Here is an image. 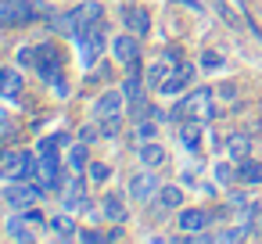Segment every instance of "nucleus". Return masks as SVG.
Instances as JSON below:
<instances>
[{
	"label": "nucleus",
	"mask_w": 262,
	"mask_h": 244,
	"mask_svg": "<svg viewBox=\"0 0 262 244\" xmlns=\"http://www.w3.org/2000/svg\"><path fill=\"white\" fill-rule=\"evenodd\" d=\"M258 226H262V223H258ZM258 237H262V230H258Z\"/></svg>",
	"instance_id": "4c0bfd02"
},
{
	"label": "nucleus",
	"mask_w": 262,
	"mask_h": 244,
	"mask_svg": "<svg viewBox=\"0 0 262 244\" xmlns=\"http://www.w3.org/2000/svg\"><path fill=\"white\" fill-rule=\"evenodd\" d=\"M248 201H251V197H248L244 190H233V194H230V205H233V208H244Z\"/></svg>",
	"instance_id": "c9c22d12"
},
{
	"label": "nucleus",
	"mask_w": 262,
	"mask_h": 244,
	"mask_svg": "<svg viewBox=\"0 0 262 244\" xmlns=\"http://www.w3.org/2000/svg\"><path fill=\"white\" fill-rule=\"evenodd\" d=\"M22 86H26V79H22V69L18 65L0 69V97H4V101H18L22 97Z\"/></svg>",
	"instance_id": "9d476101"
},
{
	"label": "nucleus",
	"mask_w": 262,
	"mask_h": 244,
	"mask_svg": "<svg viewBox=\"0 0 262 244\" xmlns=\"http://www.w3.org/2000/svg\"><path fill=\"white\" fill-rule=\"evenodd\" d=\"M76 51H79V69H97L101 54H104V33H101V22L94 29H86L79 40H76Z\"/></svg>",
	"instance_id": "39448f33"
},
{
	"label": "nucleus",
	"mask_w": 262,
	"mask_h": 244,
	"mask_svg": "<svg viewBox=\"0 0 262 244\" xmlns=\"http://www.w3.org/2000/svg\"><path fill=\"white\" fill-rule=\"evenodd\" d=\"M58 194H61V201H65L69 212H72V208H83V183H79V172H72V176L58 187Z\"/></svg>",
	"instance_id": "2eb2a0df"
},
{
	"label": "nucleus",
	"mask_w": 262,
	"mask_h": 244,
	"mask_svg": "<svg viewBox=\"0 0 262 244\" xmlns=\"http://www.w3.org/2000/svg\"><path fill=\"white\" fill-rule=\"evenodd\" d=\"M155 194H158V176H155L147 165L129 176V197H133V201H151Z\"/></svg>",
	"instance_id": "0eeeda50"
},
{
	"label": "nucleus",
	"mask_w": 262,
	"mask_h": 244,
	"mask_svg": "<svg viewBox=\"0 0 262 244\" xmlns=\"http://www.w3.org/2000/svg\"><path fill=\"white\" fill-rule=\"evenodd\" d=\"M0 162H4V169H8V176L15 180V172H18V165H22V151H0Z\"/></svg>",
	"instance_id": "a878e982"
},
{
	"label": "nucleus",
	"mask_w": 262,
	"mask_h": 244,
	"mask_svg": "<svg viewBox=\"0 0 262 244\" xmlns=\"http://www.w3.org/2000/svg\"><path fill=\"white\" fill-rule=\"evenodd\" d=\"M201 69H205V72H219V69H223V54L205 51V54H201Z\"/></svg>",
	"instance_id": "7c9ffc66"
},
{
	"label": "nucleus",
	"mask_w": 262,
	"mask_h": 244,
	"mask_svg": "<svg viewBox=\"0 0 262 244\" xmlns=\"http://www.w3.org/2000/svg\"><path fill=\"white\" fill-rule=\"evenodd\" d=\"M36 22V4L29 0H0V29H22Z\"/></svg>",
	"instance_id": "20e7f679"
},
{
	"label": "nucleus",
	"mask_w": 262,
	"mask_h": 244,
	"mask_svg": "<svg viewBox=\"0 0 262 244\" xmlns=\"http://www.w3.org/2000/svg\"><path fill=\"white\" fill-rule=\"evenodd\" d=\"M215 180L226 187V183H233L237 180V165L233 162H215Z\"/></svg>",
	"instance_id": "bb28decb"
},
{
	"label": "nucleus",
	"mask_w": 262,
	"mask_h": 244,
	"mask_svg": "<svg viewBox=\"0 0 262 244\" xmlns=\"http://www.w3.org/2000/svg\"><path fill=\"white\" fill-rule=\"evenodd\" d=\"M79 240H86V244H101V240H108V233H101V230H83Z\"/></svg>",
	"instance_id": "72a5a7b5"
},
{
	"label": "nucleus",
	"mask_w": 262,
	"mask_h": 244,
	"mask_svg": "<svg viewBox=\"0 0 262 244\" xmlns=\"http://www.w3.org/2000/svg\"><path fill=\"white\" fill-rule=\"evenodd\" d=\"M133 133H137L140 140H155V133H158V126H155L151 119H137V126H133Z\"/></svg>",
	"instance_id": "c756f323"
},
{
	"label": "nucleus",
	"mask_w": 262,
	"mask_h": 244,
	"mask_svg": "<svg viewBox=\"0 0 262 244\" xmlns=\"http://www.w3.org/2000/svg\"><path fill=\"white\" fill-rule=\"evenodd\" d=\"M47 226H51V233L61 237V240H72V237H76V219H72L69 212H54V215L47 219Z\"/></svg>",
	"instance_id": "6ab92c4d"
},
{
	"label": "nucleus",
	"mask_w": 262,
	"mask_h": 244,
	"mask_svg": "<svg viewBox=\"0 0 262 244\" xmlns=\"http://www.w3.org/2000/svg\"><path fill=\"white\" fill-rule=\"evenodd\" d=\"M122 104H126V94L122 90H104L94 104V115L97 119H108V115H122Z\"/></svg>",
	"instance_id": "f8f14e48"
},
{
	"label": "nucleus",
	"mask_w": 262,
	"mask_h": 244,
	"mask_svg": "<svg viewBox=\"0 0 262 244\" xmlns=\"http://www.w3.org/2000/svg\"><path fill=\"white\" fill-rule=\"evenodd\" d=\"M65 162H69V172H83V169L90 165V158H86V144H83V140L72 144L69 154H65Z\"/></svg>",
	"instance_id": "5701e85b"
},
{
	"label": "nucleus",
	"mask_w": 262,
	"mask_h": 244,
	"mask_svg": "<svg viewBox=\"0 0 262 244\" xmlns=\"http://www.w3.org/2000/svg\"><path fill=\"white\" fill-rule=\"evenodd\" d=\"M208 223H212V212H205V208H180V215H176V226L183 233H201V230H208Z\"/></svg>",
	"instance_id": "9b49d317"
},
{
	"label": "nucleus",
	"mask_w": 262,
	"mask_h": 244,
	"mask_svg": "<svg viewBox=\"0 0 262 244\" xmlns=\"http://www.w3.org/2000/svg\"><path fill=\"white\" fill-rule=\"evenodd\" d=\"M101 22V4L97 0H83V4H76V8H69V11H61V15H54L51 18V29L58 33V36H69L72 43L86 33V29H94Z\"/></svg>",
	"instance_id": "f257e3e1"
},
{
	"label": "nucleus",
	"mask_w": 262,
	"mask_h": 244,
	"mask_svg": "<svg viewBox=\"0 0 262 244\" xmlns=\"http://www.w3.org/2000/svg\"><path fill=\"white\" fill-rule=\"evenodd\" d=\"M158 212H172V208H180L183 205V190L180 187H158Z\"/></svg>",
	"instance_id": "4be33fe9"
},
{
	"label": "nucleus",
	"mask_w": 262,
	"mask_h": 244,
	"mask_svg": "<svg viewBox=\"0 0 262 244\" xmlns=\"http://www.w3.org/2000/svg\"><path fill=\"white\" fill-rule=\"evenodd\" d=\"M47 190H58L61 183H65V176H61V158H58V151H47V154H40V176H36Z\"/></svg>",
	"instance_id": "1a4fd4ad"
},
{
	"label": "nucleus",
	"mask_w": 262,
	"mask_h": 244,
	"mask_svg": "<svg viewBox=\"0 0 262 244\" xmlns=\"http://www.w3.org/2000/svg\"><path fill=\"white\" fill-rule=\"evenodd\" d=\"M4 176H8V169H4V162H0V180H4Z\"/></svg>",
	"instance_id": "e433bc0d"
},
{
	"label": "nucleus",
	"mask_w": 262,
	"mask_h": 244,
	"mask_svg": "<svg viewBox=\"0 0 262 244\" xmlns=\"http://www.w3.org/2000/svg\"><path fill=\"white\" fill-rule=\"evenodd\" d=\"M101 215H104L108 223H126V219H129V208H126L122 194H104V197H101Z\"/></svg>",
	"instance_id": "4468645a"
},
{
	"label": "nucleus",
	"mask_w": 262,
	"mask_h": 244,
	"mask_svg": "<svg viewBox=\"0 0 262 244\" xmlns=\"http://www.w3.org/2000/svg\"><path fill=\"white\" fill-rule=\"evenodd\" d=\"M86 169H90V180H94V183H104V180L112 176V169H108V162H90Z\"/></svg>",
	"instance_id": "2f4dec72"
},
{
	"label": "nucleus",
	"mask_w": 262,
	"mask_h": 244,
	"mask_svg": "<svg viewBox=\"0 0 262 244\" xmlns=\"http://www.w3.org/2000/svg\"><path fill=\"white\" fill-rule=\"evenodd\" d=\"M22 215H26V219H29V226H47V219H43V215H40V212H36V208H26V212H22Z\"/></svg>",
	"instance_id": "f704fd0d"
},
{
	"label": "nucleus",
	"mask_w": 262,
	"mask_h": 244,
	"mask_svg": "<svg viewBox=\"0 0 262 244\" xmlns=\"http://www.w3.org/2000/svg\"><path fill=\"white\" fill-rule=\"evenodd\" d=\"M169 72H172V65H169L165 58H158V61H155V65H151L147 72H144V83H147L151 90H158V86H162V83L169 79Z\"/></svg>",
	"instance_id": "412c9836"
},
{
	"label": "nucleus",
	"mask_w": 262,
	"mask_h": 244,
	"mask_svg": "<svg viewBox=\"0 0 262 244\" xmlns=\"http://www.w3.org/2000/svg\"><path fill=\"white\" fill-rule=\"evenodd\" d=\"M137 158H140V165L158 169V165H165V147H162V144H155V140H144V144H140V151H137Z\"/></svg>",
	"instance_id": "a211bd4d"
},
{
	"label": "nucleus",
	"mask_w": 262,
	"mask_h": 244,
	"mask_svg": "<svg viewBox=\"0 0 262 244\" xmlns=\"http://www.w3.org/2000/svg\"><path fill=\"white\" fill-rule=\"evenodd\" d=\"M112 54H115V61L119 65H133V61H140V36H133V33H122V36H115L112 40Z\"/></svg>",
	"instance_id": "6e6552de"
},
{
	"label": "nucleus",
	"mask_w": 262,
	"mask_h": 244,
	"mask_svg": "<svg viewBox=\"0 0 262 244\" xmlns=\"http://www.w3.org/2000/svg\"><path fill=\"white\" fill-rule=\"evenodd\" d=\"M47 194V187L40 183V180H11L8 187H4V205L8 208H15V212H26V208H33L40 197Z\"/></svg>",
	"instance_id": "7ed1b4c3"
},
{
	"label": "nucleus",
	"mask_w": 262,
	"mask_h": 244,
	"mask_svg": "<svg viewBox=\"0 0 262 244\" xmlns=\"http://www.w3.org/2000/svg\"><path fill=\"white\" fill-rule=\"evenodd\" d=\"M15 61H18V69H36V47H18Z\"/></svg>",
	"instance_id": "c85d7f7f"
},
{
	"label": "nucleus",
	"mask_w": 262,
	"mask_h": 244,
	"mask_svg": "<svg viewBox=\"0 0 262 244\" xmlns=\"http://www.w3.org/2000/svg\"><path fill=\"white\" fill-rule=\"evenodd\" d=\"M122 94H126V101H140L144 97V76L140 72H129V79L122 83Z\"/></svg>",
	"instance_id": "393cba45"
},
{
	"label": "nucleus",
	"mask_w": 262,
	"mask_h": 244,
	"mask_svg": "<svg viewBox=\"0 0 262 244\" xmlns=\"http://www.w3.org/2000/svg\"><path fill=\"white\" fill-rule=\"evenodd\" d=\"M226 151H230L233 162L248 158V154H251V137H248V133H230V137H226Z\"/></svg>",
	"instance_id": "aec40b11"
},
{
	"label": "nucleus",
	"mask_w": 262,
	"mask_h": 244,
	"mask_svg": "<svg viewBox=\"0 0 262 244\" xmlns=\"http://www.w3.org/2000/svg\"><path fill=\"white\" fill-rule=\"evenodd\" d=\"M122 22H126V33H133V36H147L151 33V15L144 11V8H126L122 11Z\"/></svg>",
	"instance_id": "ddd939ff"
},
{
	"label": "nucleus",
	"mask_w": 262,
	"mask_h": 244,
	"mask_svg": "<svg viewBox=\"0 0 262 244\" xmlns=\"http://www.w3.org/2000/svg\"><path fill=\"white\" fill-rule=\"evenodd\" d=\"M119 129H122V119H119V115H108V119H101V137H104V140L119 137Z\"/></svg>",
	"instance_id": "cd10ccee"
},
{
	"label": "nucleus",
	"mask_w": 262,
	"mask_h": 244,
	"mask_svg": "<svg viewBox=\"0 0 262 244\" xmlns=\"http://www.w3.org/2000/svg\"><path fill=\"white\" fill-rule=\"evenodd\" d=\"M97 137H101V126H83V129H79V140H83V144H94Z\"/></svg>",
	"instance_id": "473e14b6"
},
{
	"label": "nucleus",
	"mask_w": 262,
	"mask_h": 244,
	"mask_svg": "<svg viewBox=\"0 0 262 244\" xmlns=\"http://www.w3.org/2000/svg\"><path fill=\"white\" fill-rule=\"evenodd\" d=\"M26 223H29V219H26L22 212H15V215L8 219V237H11V240H26V244H29V240H33V230H26Z\"/></svg>",
	"instance_id": "b1692460"
},
{
	"label": "nucleus",
	"mask_w": 262,
	"mask_h": 244,
	"mask_svg": "<svg viewBox=\"0 0 262 244\" xmlns=\"http://www.w3.org/2000/svg\"><path fill=\"white\" fill-rule=\"evenodd\" d=\"M237 183H248V187H262V162H255L251 154L237 162Z\"/></svg>",
	"instance_id": "dca6fc26"
},
{
	"label": "nucleus",
	"mask_w": 262,
	"mask_h": 244,
	"mask_svg": "<svg viewBox=\"0 0 262 244\" xmlns=\"http://www.w3.org/2000/svg\"><path fill=\"white\" fill-rule=\"evenodd\" d=\"M215 115V94L208 90V86H198V90H190L176 108H172V119L176 122H183V119H198V122H208Z\"/></svg>",
	"instance_id": "f03ea898"
},
{
	"label": "nucleus",
	"mask_w": 262,
	"mask_h": 244,
	"mask_svg": "<svg viewBox=\"0 0 262 244\" xmlns=\"http://www.w3.org/2000/svg\"><path fill=\"white\" fill-rule=\"evenodd\" d=\"M201 126H205V122H198V119H183V122H180V144H183L187 151H198V147H201Z\"/></svg>",
	"instance_id": "f3484780"
},
{
	"label": "nucleus",
	"mask_w": 262,
	"mask_h": 244,
	"mask_svg": "<svg viewBox=\"0 0 262 244\" xmlns=\"http://www.w3.org/2000/svg\"><path fill=\"white\" fill-rule=\"evenodd\" d=\"M190 83H194V61H176L172 72H169V79L158 86V94H162V97H176V94H183Z\"/></svg>",
	"instance_id": "423d86ee"
}]
</instances>
